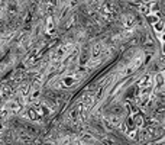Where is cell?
<instances>
[{
  "instance_id": "3",
  "label": "cell",
  "mask_w": 165,
  "mask_h": 145,
  "mask_svg": "<svg viewBox=\"0 0 165 145\" xmlns=\"http://www.w3.org/2000/svg\"><path fill=\"white\" fill-rule=\"evenodd\" d=\"M45 29H47V34H52V32H54V20H52V18L47 19V26H45Z\"/></svg>"
},
{
  "instance_id": "4",
  "label": "cell",
  "mask_w": 165,
  "mask_h": 145,
  "mask_svg": "<svg viewBox=\"0 0 165 145\" xmlns=\"http://www.w3.org/2000/svg\"><path fill=\"white\" fill-rule=\"evenodd\" d=\"M133 22H135V19H133L132 16H128V19H126V22H125V23H126V26H129V28H131V26L133 25Z\"/></svg>"
},
{
  "instance_id": "1",
  "label": "cell",
  "mask_w": 165,
  "mask_h": 145,
  "mask_svg": "<svg viewBox=\"0 0 165 145\" xmlns=\"http://www.w3.org/2000/svg\"><path fill=\"white\" fill-rule=\"evenodd\" d=\"M77 74H68V75H64L61 80H58L57 83H55V86L57 87H70V86H72L77 80H78V77H75Z\"/></svg>"
},
{
  "instance_id": "5",
  "label": "cell",
  "mask_w": 165,
  "mask_h": 145,
  "mask_svg": "<svg viewBox=\"0 0 165 145\" xmlns=\"http://www.w3.org/2000/svg\"><path fill=\"white\" fill-rule=\"evenodd\" d=\"M0 47H1V42H0Z\"/></svg>"
},
{
  "instance_id": "6",
  "label": "cell",
  "mask_w": 165,
  "mask_h": 145,
  "mask_svg": "<svg viewBox=\"0 0 165 145\" xmlns=\"http://www.w3.org/2000/svg\"><path fill=\"white\" fill-rule=\"evenodd\" d=\"M164 39H165V36H164Z\"/></svg>"
},
{
  "instance_id": "2",
  "label": "cell",
  "mask_w": 165,
  "mask_h": 145,
  "mask_svg": "<svg viewBox=\"0 0 165 145\" xmlns=\"http://www.w3.org/2000/svg\"><path fill=\"white\" fill-rule=\"evenodd\" d=\"M39 57H41V52H39L38 50H36V51H33L32 54H31L29 57H28V58H26V60H25L26 65H32L33 62H36V60H38Z\"/></svg>"
}]
</instances>
